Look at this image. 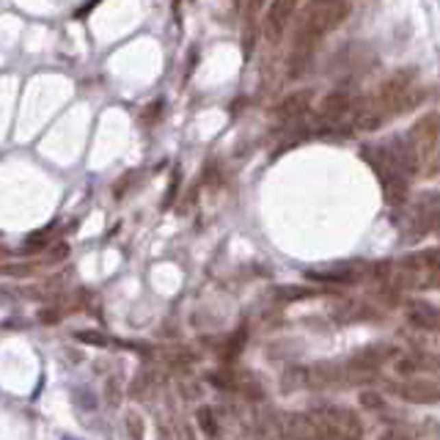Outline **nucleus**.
Here are the masks:
<instances>
[{
  "label": "nucleus",
  "instance_id": "1",
  "mask_svg": "<svg viewBox=\"0 0 440 440\" xmlns=\"http://www.w3.org/2000/svg\"><path fill=\"white\" fill-rule=\"evenodd\" d=\"M352 9V0H308L303 14H300V25L295 31L292 39V53H289V75H306V69L314 61V50L319 45L322 36H328L330 31H336Z\"/></svg>",
  "mask_w": 440,
  "mask_h": 440
},
{
  "label": "nucleus",
  "instance_id": "2",
  "mask_svg": "<svg viewBox=\"0 0 440 440\" xmlns=\"http://www.w3.org/2000/svg\"><path fill=\"white\" fill-rule=\"evenodd\" d=\"M360 157L374 168L377 179H380V184H382L385 201H388L391 206L404 204V198H407V179H410V176L393 162V157L388 154V149L371 143V146H363V149H360Z\"/></svg>",
  "mask_w": 440,
  "mask_h": 440
},
{
  "label": "nucleus",
  "instance_id": "3",
  "mask_svg": "<svg viewBox=\"0 0 440 440\" xmlns=\"http://www.w3.org/2000/svg\"><path fill=\"white\" fill-rule=\"evenodd\" d=\"M369 267L366 262L360 259H352V262H336V265H328V267H314V270H306V278L314 281V284H339V286H352L358 284L360 278L369 276Z\"/></svg>",
  "mask_w": 440,
  "mask_h": 440
},
{
  "label": "nucleus",
  "instance_id": "4",
  "mask_svg": "<svg viewBox=\"0 0 440 440\" xmlns=\"http://www.w3.org/2000/svg\"><path fill=\"white\" fill-rule=\"evenodd\" d=\"M308 415H311L314 421H319V424L333 426L336 432H341V435L350 437V440H360V437H363V421H360L358 413L350 410V407H336V404H330V407H314Z\"/></svg>",
  "mask_w": 440,
  "mask_h": 440
},
{
  "label": "nucleus",
  "instance_id": "5",
  "mask_svg": "<svg viewBox=\"0 0 440 440\" xmlns=\"http://www.w3.org/2000/svg\"><path fill=\"white\" fill-rule=\"evenodd\" d=\"M297 9H300V0H270V6L265 12V23H262V34L270 45L281 42Z\"/></svg>",
  "mask_w": 440,
  "mask_h": 440
},
{
  "label": "nucleus",
  "instance_id": "6",
  "mask_svg": "<svg viewBox=\"0 0 440 440\" xmlns=\"http://www.w3.org/2000/svg\"><path fill=\"white\" fill-rule=\"evenodd\" d=\"M350 385V369L347 363H314L308 366V388L314 391H336Z\"/></svg>",
  "mask_w": 440,
  "mask_h": 440
},
{
  "label": "nucleus",
  "instance_id": "7",
  "mask_svg": "<svg viewBox=\"0 0 440 440\" xmlns=\"http://www.w3.org/2000/svg\"><path fill=\"white\" fill-rule=\"evenodd\" d=\"M410 404H437L440 402V380L435 377H410L393 388Z\"/></svg>",
  "mask_w": 440,
  "mask_h": 440
},
{
  "label": "nucleus",
  "instance_id": "8",
  "mask_svg": "<svg viewBox=\"0 0 440 440\" xmlns=\"http://www.w3.org/2000/svg\"><path fill=\"white\" fill-rule=\"evenodd\" d=\"M276 424L284 440H317V424L306 413H281Z\"/></svg>",
  "mask_w": 440,
  "mask_h": 440
},
{
  "label": "nucleus",
  "instance_id": "9",
  "mask_svg": "<svg viewBox=\"0 0 440 440\" xmlns=\"http://www.w3.org/2000/svg\"><path fill=\"white\" fill-rule=\"evenodd\" d=\"M396 358H399V347H396V344L377 341V344H369V347H363L360 352H355L350 363L366 366V369H380V366H385L388 360H396Z\"/></svg>",
  "mask_w": 440,
  "mask_h": 440
},
{
  "label": "nucleus",
  "instance_id": "10",
  "mask_svg": "<svg viewBox=\"0 0 440 440\" xmlns=\"http://www.w3.org/2000/svg\"><path fill=\"white\" fill-rule=\"evenodd\" d=\"M404 317L413 328L418 330H437V319H440V308H435L426 300H407L404 303Z\"/></svg>",
  "mask_w": 440,
  "mask_h": 440
},
{
  "label": "nucleus",
  "instance_id": "11",
  "mask_svg": "<svg viewBox=\"0 0 440 440\" xmlns=\"http://www.w3.org/2000/svg\"><path fill=\"white\" fill-rule=\"evenodd\" d=\"M396 369L402 374H415V371H440V352H407L396 358Z\"/></svg>",
  "mask_w": 440,
  "mask_h": 440
},
{
  "label": "nucleus",
  "instance_id": "12",
  "mask_svg": "<svg viewBox=\"0 0 440 440\" xmlns=\"http://www.w3.org/2000/svg\"><path fill=\"white\" fill-rule=\"evenodd\" d=\"M308 105H311V91H295V94H289V97L276 108V119H278L281 124L297 121L300 116H306Z\"/></svg>",
  "mask_w": 440,
  "mask_h": 440
},
{
  "label": "nucleus",
  "instance_id": "13",
  "mask_svg": "<svg viewBox=\"0 0 440 440\" xmlns=\"http://www.w3.org/2000/svg\"><path fill=\"white\" fill-rule=\"evenodd\" d=\"M399 270H407V273H440V248L404 256L399 262Z\"/></svg>",
  "mask_w": 440,
  "mask_h": 440
},
{
  "label": "nucleus",
  "instance_id": "14",
  "mask_svg": "<svg viewBox=\"0 0 440 440\" xmlns=\"http://www.w3.org/2000/svg\"><path fill=\"white\" fill-rule=\"evenodd\" d=\"M350 110H352V97H350L347 91H330V94L322 99V105H319V116H322V119H330V121L347 116Z\"/></svg>",
  "mask_w": 440,
  "mask_h": 440
},
{
  "label": "nucleus",
  "instance_id": "15",
  "mask_svg": "<svg viewBox=\"0 0 440 440\" xmlns=\"http://www.w3.org/2000/svg\"><path fill=\"white\" fill-rule=\"evenodd\" d=\"M317 295H322V292H319V289H311V286H300V284H284V286H276V289L270 292L273 303H278V306L311 300V297H317Z\"/></svg>",
  "mask_w": 440,
  "mask_h": 440
},
{
  "label": "nucleus",
  "instance_id": "16",
  "mask_svg": "<svg viewBox=\"0 0 440 440\" xmlns=\"http://www.w3.org/2000/svg\"><path fill=\"white\" fill-rule=\"evenodd\" d=\"M45 265V256L42 259H31V262H0V276H6V278H31L36 276Z\"/></svg>",
  "mask_w": 440,
  "mask_h": 440
},
{
  "label": "nucleus",
  "instance_id": "17",
  "mask_svg": "<svg viewBox=\"0 0 440 440\" xmlns=\"http://www.w3.org/2000/svg\"><path fill=\"white\" fill-rule=\"evenodd\" d=\"M303 388H308V366H286L281 374V391L295 393Z\"/></svg>",
  "mask_w": 440,
  "mask_h": 440
},
{
  "label": "nucleus",
  "instance_id": "18",
  "mask_svg": "<svg viewBox=\"0 0 440 440\" xmlns=\"http://www.w3.org/2000/svg\"><path fill=\"white\" fill-rule=\"evenodd\" d=\"M157 382H160L157 371H154L151 366H143V369L135 374V380H132L130 396H135V399H146V396H149V393L157 388Z\"/></svg>",
  "mask_w": 440,
  "mask_h": 440
},
{
  "label": "nucleus",
  "instance_id": "19",
  "mask_svg": "<svg viewBox=\"0 0 440 440\" xmlns=\"http://www.w3.org/2000/svg\"><path fill=\"white\" fill-rule=\"evenodd\" d=\"M195 421H198V429H201L206 437L215 440V437L220 435V418H217V410H215V407L201 404L198 413H195Z\"/></svg>",
  "mask_w": 440,
  "mask_h": 440
},
{
  "label": "nucleus",
  "instance_id": "20",
  "mask_svg": "<svg viewBox=\"0 0 440 440\" xmlns=\"http://www.w3.org/2000/svg\"><path fill=\"white\" fill-rule=\"evenodd\" d=\"M124 432H127L130 440H143L146 424H143V415L138 410H127L124 413Z\"/></svg>",
  "mask_w": 440,
  "mask_h": 440
},
{
  "label": "nucleus",
  "instance_id": "21",
  "mask_svg": "<svg viewBox=\"0 0 440 440\" xmlns=\"http://www.w3.org/2000/svg\"><path fill=\"white\" fill-rule=\"evenodd\" d=\"M358 402H360V407H366V410H382V396L374 393L371 388H366V391L358 396Z\"/></svg>",
  "mask_w": 440,
  "mask_h": 440
},
{
  "label": "nucleus",
  "instance_id": "22",
  "mask_svg": "<svg viewBox=\"0 0 440 440\" xmlns=\"http://www.w3.org/2000/svg\"><path fill=\"white\" fill-rule=\"evenodd\" d=\"M267 6V0H245V23L248 28H254V20L259 17V12Z\"/></svg>",
  "mask_w": 440,
  "mask_h": 440
},
{
  "label": "nucleus",
  "instance_id": "23",
  "mask_svg": "<svg viewBox=\"0 0 440 440\" xmlns=\"http://www.w3.org/2000/svg\"><path fill=\"white\" fill-rule=\"evenodd\" d=\"M176 437L179 440H195V432H193V426H190V421H176Z\"/></svg>",
  "mask_w": 440,
  "mask_h": 440
},
{
  "label": "nucleus",
  "instance_id": "24",
  "mask_svg": "<svg viewBox=\"0 0 440 440\" xmlns=\"http://www.w3.org/2000/svg\"><path fill=\"white\" fill-rule=\"evenodd\" d=\"M377 440H413V435L404 432V429H385Z\"/></svg>",
  "mask_w": 440,
  "mask_h": 440
},
{
  "label": "nucleus",
  "instance_id": "25",
  "mask_svg": "<svg viewBox=\"0 0 440 440\" xmlns=\"http://www.w3.org/2000/svg\"><path fill=\"white\" fill-rule=\"evenodd\" d=\"M432 229H435V232H437V234H440V209H437V212H435V223H432Z\"/></svg>",
  "mask_w": 440,
  "mask_h": 440
},
{
  "label": "nucleus",
  "instance_id": "26",
  "mask_svg": "<svg viewBox=\"0 0 440 440\" xmlns=\"http://www.w3.org/2000/svg\"><path fill=\"white\" fill-rule=\"evenodd\" d=\"M437 330H440V319H437Z\"/></svg>",
  "mask_w": 440,
  "mask_h": 440
}]
</instances>
